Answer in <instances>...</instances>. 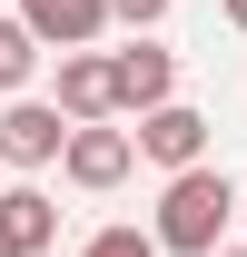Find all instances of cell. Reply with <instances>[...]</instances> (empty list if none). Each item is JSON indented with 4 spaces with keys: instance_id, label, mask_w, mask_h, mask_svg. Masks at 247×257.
Masks as SVG:
<instances>
[{
    "instance_id": "8",
    "label": "cell",
    "mask_w": 247,
    "mask_h": 257,
    "mask_svg": "<svg viewBox=\"0 0 247 257\" xmlns=\"http://www.w3.org/2000/svg\"><path fill=\"white\" fill-rule=\"evenodd\" d=\"M0 218H10V237H20V257H50L60 247V208L20 178V188H0Z\"/></svg>"
},
{
    "instance_id": "1",
    "label": "cell",
    "mask_w": 247,
    "mask_h": 257,
    "mask_svg": "<svg viewBox=\"0 0 247 257\" xmlns=\"http://www.w3.org/2000/svg\"><path fill=\"white\" fill-rule=\"evenodd\" d=\"M237 208H247V188L237 178H227V168H178V178H168V188H158V247L168 257H217L227 247V227H237Z\"/></svg>"
},
{
    "instance_id": "14",
    "label": "cell",
    "mask_w": 247,
    "mask_h": 257,
    "mask_svg": "<svg viewBox=\"0 0 247 257\" xmlns=\"http://www.w3.org/2000/svg\"><path fill=\"white\" fill-rule=\"evenodd\" d=\"M217 257H247V247H217Z\"/></svg>"
},
{
    "instance_id": "4",
    "label": "cell",
    "mask_w": 247,
    "mask_h": 257,
    "mask_svg": "<svg viewBox=\"0 0 247 257\" xmlns=\"http://www.w3.org/2000/svg\"><path fill=\"white\" fill-rule=\"evenodd\" d=\"M208 128H217L208 109H188V99H158L149 119H139V159L178 178V168H198V159H208Z\"/></svg>"
},
{
    "instance_id": "9",
    "label": "cell",
    "mask_w": 247,
    "mask_h": 257,
    "mask_svg": "<svg viewBox=\"0 0 247 257\" xmlns=\"http://www.w3.org/2000/svg\"><path fill=\"white\" fill-rule=\"evenodd\" d=\"M40 50H50V40H40L30 20H20V10H0V99H20V89H30Z\"/></svg>"
},
{
    "instance_id": "3",
    "label": "cell",
    "mask_w": 247,
    "mask_h": 257,
    "mask_svg": "<svg viewBox=\"0 0 247 257\" xmlns=\"http://www.w3.org/2000/svg\"><path fill=\"white\" fill-rule=\"evenodd\" d=\"M129 168H139V128H119V119H79L69 128V159H60L69 188H119Z\"/></svg>"
},
{
    "instance_id": "13",
    "label": "cell",
    "mask_w": 247,
    "mask_h": 257,
    "mask_svg": "<svg viewBox=\"0 0 247 257\" xmlns=\"http://www.w3.org/2000/svg\"><path fill=\"white\" fill-rule=\"evenodd\" d=\"M0 257H20V237H10V218H0Z\"/></svg>"
},
{
    "instance_id": "6",
    "label": "cell",
    "mask_w": 247,
    "mask_h": 257,
    "mask_svg": "<svg viewBox=\"0 0 247 257\" xmlns=\"http://www.w3.org/2000/svg\"><path fill=\"white\" fill-rule=\"evenodd\" d=\"M60 109L69 119H119V60L109 50H60Z\"/></svg>"
},
{
    "instance_id": "5",
    "label": "cell",
    "mask_w": 247,
    "mask_h": 257,
    "mask_svg": "<svg viewBox=\"0 0 247 257\" xmlns=\"http://www.w3.org/2000/svg\"><path fill=\"white\" fill-rule=\"evenodd\" d=\"M109 60H119V119H149L158 99H178V50H158L149 30L129 50H109Z\"/></svg>"
},
{
    "instance_id": "2",
    "label": "cell",
    "mask_w": 247,
    "mask_h": 257,
    "mask_svg": "<svg viewBox=\"0 0 247 257\" xmlns=\"http://www.w3.org/2000/svg\"><path fill=\"white\" fill-rule=\"evenodd\" d=\"M69 109L60 99H10V109H0V159L20 168V178H30V168H60L69 159Z\"/></svg>"
},
{
    "instance_id": "10",
    "label": "cell",
    "mask_w": 247,
    "mask_h": 257,
    "mask_svg": "<svg viewBox=\"0 0 247 257\" xmlns=\"http://www.w3.org/2000/svg\"><path fill=\"white\" fill-rule=\"evenodd\" d=\"M79 257H168V247H158V227H99Z\"/></svg>"
},
{
    "instance_id": "15",
    "label": "cell",
    "mask_w": 247,
    "mask_h": 257,
    "mask_svg": "<svg viewBox=\"0 0 247 257\" xmlns=\"http://www.w3.org/2000/svg\"><path fill=\"white\" fill-rule=\"evenodd\" d=\"M237 227H247V208H237Z\"/></svg>"
},
{
    "instance_id": "11",
    "label": "cell",
    "mask_w": 247,
    "mask_h": 257,
    "mask_svg": "<svg viewBox=\"0 0 247 257\" xmlns=\"http://www.w3.org/2000/svg\"><path fill=\"white\" fill-rule=\"evenodd\" d=\"M109 10H119V30H158L168 20V0H109Z\"/></svg>"
},
{
    "instance_id": "12",
    "label": "cell",
    "mask_w": 247,
    "mask_h": 257,
    "mask_svg": "<svg viewBox=\"0 0 247 257\" xmlns=\"http://www.w3.org/2000/svg\"><path fill=\"white\" fill-rule=\"evenodd\" d=\"M217 20H227V30H247V0H217Z\"/></svg>"
},
{
    "instance_id": "7",
    "label": "cell",
    "mask_w": 247,
    "mask_h": 257,
    "mask_svg": "<svg viewBox=\"0 0 247 257\" xmlns=\"http://www.w3.org/2000/svg\"><path fill=\"white\" fill-rule=\"evenodd\" d=\"M20 20H30L50 50H99V30L119 20L109 0H20Z\"/></svg>"
}]
</instances>
